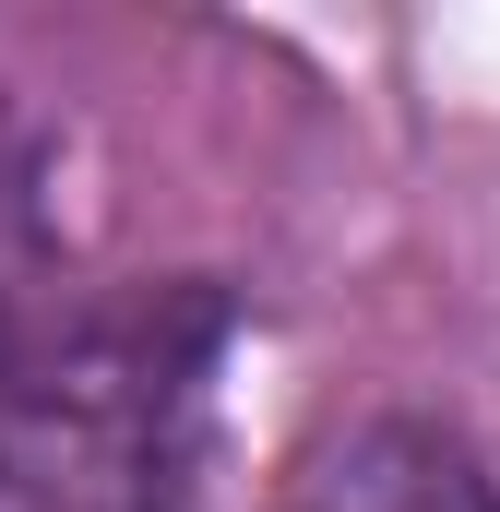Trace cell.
<instances>
[{"mask_svg":"<svg viewBox=\"0 0 500 512\" xmlns=\"http://www.w3.org/2000/svg\"><path fill=\"white\" fill-rule=\"evenodd\" d=\"M215 346V286H131L60 334H0V512H179L203 465Z\"/></svg>","mask_w":500,"mask_h":512,"instance_id":"1","label":"cell"}]
</instances>
